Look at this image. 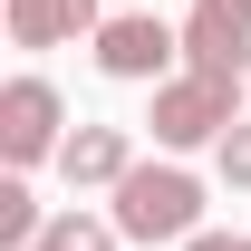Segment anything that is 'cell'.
Returning <instances> with one entry per match:
<instances>
[{
  "instance_id": "obj_9",
  "label": "cell",
  "mask_w": 251,
  "mask_h": 251,
  "mask_svg": "<svg viewBox=\"0 0 251 251\" xmlns=\"http://www.w3.org/2000/svg\"><path fill=\"white\" fill-rule=\"evenodd\" d=\"M39 232H49V222H39V193L10 174V184H0V251H29Z\"/></svg>"
},
{
  "instance_id": "obj_3",
  "label": "cell",
  "mask_w": 251,
  "mask_h": 251,
  "mask_svg": "<svg viewBox=\"0 0 251 251\" xmlns=\"http://www.w3.org/2000/svg\"><path fill=\"white\" fill-rule=\"evenodd\" d=\"M184 29H164L155 10H116L106 29H97V68L126 77V87H164V77H184Z\"/></svg>"
},
{
  "instance_id": "obj_7",
  "label": "cell",
  "mask_w": 251,
  "mask_h": 251,
  "mask_svg": "<svg viewBox=\"0 0 251 251\" xmlns=\"http://www.w3.org/2000/svg\"><path fill=\"white\" fill-rule=\"evenodd\" d=\"M97 0H10V39L20 49H68V39H97Z\"/></svg>"
},
{
  "instance_id": "obj_2",
  "label": "cell",
  "mask_w": 251,
  "mask_h": 251,
  "mask_svg": "<svg viewBox=\"0 0 251 251\" xmlns=\"http://www.w3.org/2000/svg\"><path fill=\"white\" fill-rule=\"evenodd\" d=\"M155 145L164 155H193V145H222V135H232V126H242V87H222V77H164L155 87Z\"/></svg>"
},
{
  "instance_id": "obj_13",
  "label": "cell",
  "mask_w": 251,
  "mask_h": 251,
  "mask_svg": "<svg viewBox=\"0 0 251 251\" xmlns=\"http://www.w3.org/2000/svg\"><path fill=\"white\" fill-rule=\"evenodd\" d=\"M242 97H251V87H242Z\"/></svg>"
},
{
  "instance_id": "obj_8",
  "label": "cell",
  "mask_w": 251,
  "mask_h": 251,
  "mask_svg": "<svg viewBox=\"0 0 251 251\" xmlns=\"http://www.w3.org/2000/svg\"><path fill=\"white\" fill-rule=\"evenodd\" d=\"M116 242H126V232H116L106 213H58V222H49L29 251H116Z\"/></svg>"
},
{
  "instance_id": "obj_6",
  "label": "cell",
  "mask_w": 251,
  "mask_h": 251,
  "mask_svg": "<svg viewBox=\"0 0 251 251\" xmlns=\"http://www.w3.org/2000/svg\"><path fill=\"white\" fill-rule=\"evenodd\" d=\"M58 174H68V184H106V193H116L126 174H135V135H126V126H77V135L58 145Z\"/></svg>"
},
{
  "instance_id": "obj_1",
  "label": "cell",
  "mask_w": 251,
  "mask_h": 251,
  "mask_svg": "<svg viewBox=\"0 0 251 251\" xmlns=\"http://www.w3.org/2000/svg\"><path fill=\"white\" fill-rule=\"evenodd\" d=\"M126 242H193L203 232V184L184 164H135L116 184V213H106Z\"/></svg>"
},
{
  "instance_id": "obj_4",
  "label": "cell",
  "mask_w": 251,
  "mask_h": 251,
  "mask_svg": "<svg viewBox=\"0 0 251 251\" xmlns=\"http://www.w3.org/2000/svg\"><path fill=\"white\" fill-rule=\"evenodd\" d=\"M58 126H68V106H58L49 77H10V87H0V164H10V174L49 164V155L68 145Z\"/></svg>"
},
{
  "instance_id": "obj_12",
  "label": "cell",
  "mask_w": 251,
  "mask_h": 251,
  "mask_svg": "<svg viewBox=\"0 0 251 251\" xmlns=\"http://www.w3.org/2000/svg\"><path fill=\"white\" fill-rule=\"evenodd\" d=\"M232 10H242V20H251V0H232Z\"/></svg>"
},
{
  "instance_id": "obj_5",
  "label": "cell",
  "mask_w": 251,
  "mask_h": 251,
  "mask_svg": "<svg viewBox=\"0 0 251 251\" xmlns=\"http://www.w3.org/2000/svg\"><path fill=\"white\" fill-rule=\"evenodd\" d=\"M184 68L222 77V87H251V20L232 0H193L184 10Z\"/></svg>"
},
{
  "instance_id": "obj_11",
  "label": "cell",
  "mask_w": 251,
  "mask_h": 251,
  "mask_svg": "<svg viewBox=\"0 0 251 251\" xmlns=\"http://www.w3.org/2000/svg\"><path fill=\"white\" fill-rule=\"evenodd\" d=\"M184 251H251V232H193Z\"/></svg>"
},
{
  "instance_id": "obj_10",
  "label": "cell",
  "mask_w": 251,
  "mask_h": 251,
  "mask_svg": "<svg viewBox=\"0 0 251 251\" xmlns=\"http://www.w3.org/2000/svg\"><path fill=\"white\" fill-rule=\"evenodd\" d=\"M213 164H222V184H242V193H251V116H242V126L213 145Z\"/></svg>"
}]
</instances>
